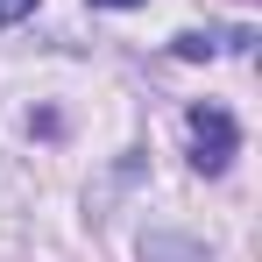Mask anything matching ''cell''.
Segmentation results:
<instances>
[{
    "label": "cell",
    "instance_id": "cell-3",
    "mask_svg": "<svg viewBox=\"0 0 262 262\" xmlns=\"http://www.w3.org/2000/svg\"><path fill=\"white\" fill-rule=\"evenodd\" d=\"M92 7H142V0H92Z\"/></svg>",
    "mask_w": 262,
    "mask_h": 262
},
{
    "label": "cell",
    "instance_id": "cell-2",
    "mask_svg": "<svg viewBox=\"0 0 262 262\" xmlns=\"http://www.w3.org/2000/svg\"><path fill=\"white\" fill-rule=\"evenodd\" d=\"M29 7H36V0H0V29H7V21H21Z\"/></svg>",
    "mask_w": 262,
    "mask_h": 262
},
{
    "label": "cell",
    "instance_id": "cell-1",
    "mask_svg": "<svg viewBox=\"0 0 262 262\" xmlns=\"http://www.w3.org/2000/svg\"><path fill=\"white\" fill-rule=\"evenodd\" d=\"M184 135H191V163H199L206 177H220L227 163H234V149H241L227 106H191V114H184Z\"/></svg>",
    "mask_w": 262,
    "mask_h": 262
}]
</instances>
